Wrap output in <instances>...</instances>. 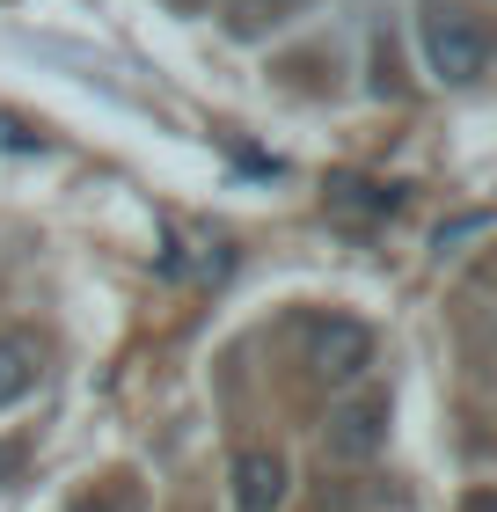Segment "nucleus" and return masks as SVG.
<instances>
[{
  "instance_id": "nucleus-1",
  "label": "nucleus",
  "mask_w": 497,
  "mask_h": 512,
  "mask_svg": "<svg viewBox=\"0 0 497 512\" xmlns=\"http://www.w3.org/2000/svg\"><path fill=\"white\" fill-rule=\"evenodd\" d=\"M417 37H424V59H432V74L439 81H476L483 66H490V37L476 30L468 15H454V8H424V22H417Z\"/></svg>"
},
{
  "instance_id": "nucleus-3",
  "label": "nucleus",
  "mask_w": 497,
  "mask_h": 512,
  "mask_svg": "<svg viewBox=\"0 0 497 512\" xmlns=\"http://www.w3.org/2000/svg\"><path fill=\"white\" fill-rule=\"evenodd\" d=\"M388 439V395H351V403L329 417V454L337 461H373Z\"/></svg>"
},
{
  "instance_id": "nucleus-8",
  "label": "nucleus",
  "mask_w": 497,
  "mask_h": 512,
  "mask_svg": "<svg viewBox=\"0 0 497 512\" xmlns=\"http://www.w3.org/2000/svg\"><path fill=\"white\" fill-rule=\"evenodd\" d=\"M461 512H497V491H468V498H461Z\"/></svg>"
},
{
  "instance_id": "nucleus-6",
  "label": "nucleus",
  "mask_w": 497,
  "mask_h": 512,
  "mask_svg": "<svg viewBox=\"0 0 497 512\" xmlns=\"http://www.w3.org/2000/svg\"><path fill=\"white\" fill-rule=\"evenodd\" d=\"M30 388H37V344L22 330H0V410L22 403Z\"/></svg>"
},
{
  "instance_id": "nucleus-4",
  "label": "nucleus",
  "mask_w": 497,
  "mask_h": 512,
  "mask_svg": "<svg viewBox=\"0 0 497 512\" xmlns=\"http://www.w3.org/2000/svg\"><path fill=\"white\" fill-rule=\"evenodd\" d=\"M227 476H234V512H278L286 505V461L271 447H242Z\"/></svg>"
},
{
  "instance_id": "nucleus-7",
  "label": "nucleus",
  "mask_w": 497,
  "mask_h": 512,
  "mask_svg": "<svg viewBox=\"0 0 497 512\" xmlns=\"http://www.w3.org/2000/svg\"><path fill=\"white\" fill-rule=\"evenodd\" d=\"M66 512H132V498H74Z\"/></svg>"
},
{
  "instance_id": "nucleus-2",
  "label": "nucleus",
  "mask_w": 497,
  "mask_h": 512,
  "mask_svg": "<svg viewBox=\"0 0 497 512\" xmlns=\"http://www.w3.org/2000/svg\"><path fill=\"white\" fill-rule=\"evenodd\" d=\"M307 366H315V381H329V388L366 381V366H373V330H366V322H351V315L315 322V352H307Z\"/></svg>"
},
{
  "instance_id": "nucleus-5",
  "label": "nucleus",
  "mask_w": 497,
  "mask_h": 512,
  "mask_svg": "<svg viewBox=\"0 0 497 512\" xmlns=\"http://www.w3.org/2000/svg\"><path fill=\"white\" fill-rule=\"evenodd\" d=\"M395 183H366V176H337L329 183V213L337 220H388L395 213Z\"/></svg>"
}]
</instances>
